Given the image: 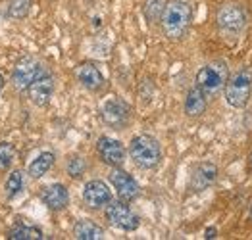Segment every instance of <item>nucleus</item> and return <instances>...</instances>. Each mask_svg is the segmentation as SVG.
<instances>
[{
  "instance_id": "obj_21",
  "label": "nucleus",
  "mask_w": 252,
  "mask_h": 240,
  "mask_svg": "<svg viewBox=\"0 0 252 240\" xmlns=\"http://www.w3.org/2000/svg\"><path fill=\"white\" fill-rule=\"evenodd\" d=\"M4 188H6V198L8 200H14L23 190V173L21 171H14V173L8 177Z\"/></svg>"
},
{
  "instance_id": "obj_12",
  "label": "nucleus",
  "mask_w": 252,
  "mask_h": 240,
  "mask_svg": "<svg viewBox=\"0 0 252 240\" xmlns=\"http://www.w3.org/2000/svg\"><path fill=\"white\" fill-rule=\"evenodd\" d=\"M110 200H112V192H110L106 183H102V181H89L85 185L83 202L87 204V208H91V210L104 208Z\"/></svg>"
},
{
  "instance_id": "obj_14",
  "label": "nucleus",
  "mask_w": 252,
  "mask_h": 240,
  "mask_svg": "<svg viewBox=\"0 0 252 240\" xmlns=\"http://www.w3.org/2000/svg\"><path fill=\"white\" fill-rule=\"evenodd\" d=\"M75 77H77V81H79L87 90H91V92H96V90H100V88L104 87V77H102L100 69L94 66L93 62H83V64H79L77 69H75Z\"/></svg>"
},
{
  "instance_id": "obj_22",
  "label": "nucleus",
  "mask_w": 252,
  "mask_h": 240,
  "mask_svg": "<svg viewBox=\"0 0 252 240\" xmlns=\"http://www.w3.org/2000/svg\"><path fill=\"white\" fill-rule=\"evenodd\" d=\"M31 10V0H12L8 6V16L12 20H23Z\"/></svg>"
},
{
  "instance_id": "obj_3",
  "label": "nucleus",
  "mask_w": 252,
  "mask_h": 240,
  "mask_svg": "<svg viewBox=\"0 0 252 240\" xmlns=\"http://www.w3.org/2000/svg\"><path fill=\"white\" fill-rule=\"evenodd\" d=\"M247 22H249L247 10L237 2H225L218 8L216 23L225 37H239L247 29Z\"/></svg>"
},
{
  "instance_id": "obj_17",
  "label": "nucleus",
  "mask_w": 252,
  "mask_h": 240,
  "mask_svg": "<svg viewBox=\"0 0 252 240\" xmlns=\"http://www.w3.org/2000/svg\"><path fill=\"white\" fill-rule=\"evenodd\" d=\"M73 235H75V239H79V240L104 239V231H102V227H98L96 223H93V221H89V219H81V221L75 223V227H73Z\"/></svg>"
},
{
  "instance_id": "obj_18",
  "label": "nucleus",
  "mask_w": 252,
  "mask_h": 240,
  "mask_svg": "<svg viewBox=\"0 0 252 240\" xmlns=\"http://www.w3.org/2000/svg\"><path fill=\"white\" fill-rule=\"evenodd\" d=\"M52 163H54V154L52 152L39 154V156L31 161V165H29V175H31L33 179H41L42 175L52 167Z\"/></svg>"
},
{
  "instance_id": "obj_1",
  "label": "nucleus",
  "mask_w": 252,
  "mask_h": 240,
  "mask_svg": "<svg viewBox=\"0 0 252 240\" xmlns=\"http://www.w3.org/2000/svg\"><path fill=\"white\" fill-rule=\"evenodd\" d=\"M192 22V10L187 2L183 0H171L166 4L164 14L160 18V25L164 35L169 41H179L187 35Z\"/></svg>"
},
{
  "instance_id": "obj_13",
  "label": "nucleus",
  "mask_w": 252,
  "mask_h": 240,
  "mask_svg": "<svg viewBox=\"0 0 252 240\" xmlns=\"http://www.w3.org/2000/svg\"><path fill=\"white\" fill-rule=\"evenodd\" d=\"M27 94H29V100L35 104V106H46L54 94V79L46 73L39 79H35L29 87H27Z\"/></svg>"
},
{
  "instance_id": "obj_7",
  "label": "nucleus",
  "mask_w": 252,
  "mask_h": 240,
  "mask_svg": "<svg viewBox=\"0 0 252 240\" xmlns=\"http://www.w3.org/2000/svg\"><path fill=\"white\" fill-rule=\"evenodd\" d=\"M106 219L110 221V225L122 229V231H137L141 225V219L137 213L131 212V208L127 206L124 200L118 202H108L106 206Z\"/></svg>"
},
{
  "instance_id": "obj_9",
  "label": "nucleus",
  "mask_w": 252,
  "mask_h": 240,
  "mask_svg": "<svg viewBox=\"0 0 252 240\" xmlns=\"http://www.w3.org/2000/svg\"><path fill=\"white\" fill-rule=\"evenodd\" d=\"M96 152L110 167H122L126 161V146L112 136H100L96 140Z\"/></svg>"
},
{
  "instance_id": "obj_16",
  "label": "nucleus",
  "mask_w": 252,
  "mask_h": 240,
  "mask_svg": "<svg viewBox=\"0 0 252 240\" xmlns=\"http://www.w3.org/2000/svg\"><path fill=\"white\" fill-rule=\"evenodd\" d=\"M208 106V96L198 87H192L185 98V113L189 117H200Z\"/></svg>"
},
{
  "instance_id": "obj_2",
  "label": "nucleus",
  "mask_w": 252,
  "mask_h": 240,
  "mask_svg": "<svg viewBox=\"0 0 252 240\" xmlns=\"http://www.w3.org/2000/svg\"><path fill=\"white\" fill-rule=\"evenodd\" d=\"M129 156L141 169H154L162 161V148L156 138L150 134H137L131 138Z\"/></svg>"
},
{
  "instance_id": "obj_4",
  "label": "nucleus",
  "mask_w": 252,
  "mask_h": 240,
  "mask_svg": "<svg viewBox=\"0 0 252 240\" xmlns=\"http://www.w3.org/2000/svg\"><path fill=\"white\" fill-rule=\"evenodd\" d=\"M252 96V71L241 69L225 83V102L231 108H245Z\"/></svg>"
},
{
  "instance_id": "obj_28",
  "label": "nucleus",
  "mask_w": 252,
  "mask_h": 240,
  "mask_svg": "<svg viewBox=\"0 0 252 240\" xmlns=\"http://www.w3.org/2000/svg\"><path fill=\"white\" fill-rule=\"evenodd\" d=\"M251 219H252V208H251Z\"/></svg>"
},
{
  "instance_id": "obj_20",
  "label": "nucleus",
  "mask_w": 252,
  "mask_h": 240,
  "mask_svg": "<svg viewBox=\"0 0 252 240\" xmlns=\"http://www.w3.org/2000/svg\"><path fill=\"white\" fill-rule=\"evenodd\" d=\"M166 4H168L166 0H147V2H145V8H143L147 22L148 23L160 22V18H162V14H164Z\"/></svg>"
},
{
  "instance_id": "obj_5",
  "label": "nucleus",
  "mask_w": 252,
  "mask_h": 240,
  "mask_svg": "<svg viewBox=\"0 0 252 240\" xmlns=\"http://www.w3.org/2000/svg\"><path fill=\"white\" fill-rule=\"evenodd\" d=\"M227 83V66L223 62H214L196 73V87L206 96L218 94Z\"/></svg>"
},
{
  "instance_id": "obj_19",
  "label": "nucleus",
  "mask_w": 252,
  "mask_h": 240,
  "mask_svg": "<svg viewBox=\"0 0 252 240\" xmlns=\"http://www.w3.org/2000/svg\"><path fill=\"white\" fill-rule=\"evenodd\" d=\"M10 240H39L42 239V231L39 227H27V225H18L8 233Z\"/></svg>"
},
{
  "instance_id": "obj_23",
  "label": "nucleus",
  "mask_w": 252,
  "mask_h": 240,
  "mask_svg": "<svg viewBox=\"0 0 252 240\" xmlns=\"http://www.w3.org/2000/svg\"><path fill=\"white\" fill-rule=\"evenodd\" d=\"M16 150L10 142H0V169H8L14 163Z\"/></svg>"
},
{
  "instance_id": "obj_24",
  "label": "nucleus",
  "mask_w": 252,
  "mask_h": 240,
  "mask_svg": "<svg viewBox=\"0 0 252 240\" xmlns=\"http://www.w3.org/2000/svg\"><path fill=\"white\" fill-rule=\"evenodd\" d=\"M87 169V163L81 156H71L69 161H67V175L73 177V179H79Z\"/></svg>"
},
{
  "instance_id": "obj_8",
  "label": "nucleus",
  "mask_w": 252,
  "mask_h": 240,
  "mask_svg": "<svg viewBox=\"0 0 252 240\" xmlns=\"http://www.w3.org/2000/svg\"><path fill=\"white\" fill-rule=\"evenodd\" d=\"M102 121L112 129H124L131 119V108L122 98H110L102 104L100 109Z\"/></svg>"
},
{
  "instance_id": "obj_27",
  "label": "nucleus",
  "mask_w": 252,
  "mask_h": 240,
  "mask_svg": "<svg viewBox=\"0 0 252 240\" xmlns=\"http://www.w3.org/2000/svg\"><path fill=\"white\" fill-rule=\"evenodd\" d=\"M251 165H252V154H251Z\"/></svg>"
},
{
  "instance_id": "obj_25",
  "label": "nucleus",
  "mask_w": 252,
  "mask_h": 240,
  "mask_svg": "<svg viewBox=\"0 0 252 240\" xmlns=\"http://www.w3.org/2000/svg\"><path fill=\"white\" fill-rule=\"evenodd\" d=\"M216 235H218V231H216L214 227H208V229H206V233H204V239L212 240V239H216Z\"/></svg>"
},
{
  "instance_id": "obj_26",
  "label": "nucleus",
  "mask_w": 252,
  "mask_h": 240,
  "mask_svg": "<svg viewBox=\"0 0 252 240\" xmlns=\"http://www.w3.org/2000/svg\"><path fill=\"white\" fill-rule=\"evenodd\" d=\"M2 87H4V77H2V73H0V90H2Z\"/></svg>"
},
{
  "instance_id": "obj_11",
  "label": "nucleus",
  "mask_w": 252,
  "mask_h": 240,
  "mask_svg": "<svg viewBox=\"0 0 252 240\" xmlns=\"http://www.w3.org/2000/svg\"><path fill=\"white\" fill-rule=\"evenodd\" d=\"M218 179V167L210 163V161H202L198 163L192 173H190V181H189V188L190 192H202L206 188H210L212 185L216 183Z\"/></svg>"
},
{
  "instance_id": "obj_6",
  "label": "nucleus",
  "mask_w": 252,
  "mask_h": 240,
  "mask_svg": "<svg viewBox=\"0 0 252 240\" xmlns=\"http://www.w3.org/2000/svg\"><path fill=\"white\" fill-rule=\"evenodd\" d=\"M46 75V67L37 56H23L14 67L12 73V85L18 90H25L35 79Z\"/></svg>"
},
{
  "instance_id": "obj_15",
  "label": "nucleus",
  "mask_w": 252,
  "mask_h": 240,
  "mask_svg": "<svg viewBox=\"0 0 252 240\" xmlns=\"http://www.w3.org/2000/svg\"><path fill=\"white\" fill-rule=\"evenodd\" d=\"M42 202L54 210V212H60L67 206L69 202V192L67 188L60 185V183H54V185H48L46 188H42Z\"/></svg>"
},
{
  "instance_id": "obj_10",
  "label": "nucleus",
  "mask_w": 252,
  "mask_h": 240,
  "mask_svg": "<svg viewBox=\"0 0 252 240\" xmlns=\"http://www.w3.org/2000/svg\"><path fill=\"white\" fill-rule=\"evenodd\" d=\"M110 183L114 185L118 196H120V200H124V202H133V200H137L139 194H141V188H139L137 181L127 173V171H124L122 167H114L110 171Z\"/></svg>"
}]
</instances>
